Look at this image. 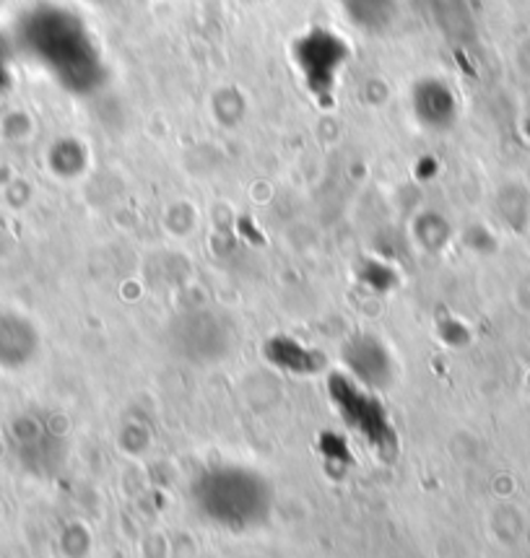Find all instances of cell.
<instances>
[{"label":"cell","mask_w":530,"mask_h":558,"mask_svg":"<svg viewBox=\"0 0 530 558\" xmlns=\"http://www.w3.org/2000/svg\"><path fill=\"white\" fill-rule=\"evenodd\" d=\"M79 24L60 11H34L22 26L24 50L68 88H79L76 71L88 58V43Z\"/></svg>","instance_id":"2"},{"label":"cell","mask_w":530,"mask_h":558,"mask_svg":"<svg viewBox=\"0 0 530 558\" xmlns=\"http://www.w3.org/2000/svg\"><path fill=\"white\" fill-rule=\"evenodd\" d=\"M328 398L336 405L344 424L359 439H364L380 454L396 452V428H393L390 413L385 411L375 390L359 385L349 374H333L328 383Z\"/></svg>","instance_id":"3"},{"label":"cell","mask_w":530,"mask_h":558,"mask_svg":"<svg viewBox=\"0 0 530 558\" xmlns=\"http://www.w3.org/2000/svg\"><path fill=\"white\" fill-rule=\"evenodd\" d=\"M39 338L37 325L19 312H0V369H26L37 359Z\"/></svg>","instance_id":"5"},{"label":"cell","mask_w":530,"mask_h":558,"mask_svg":"<svg viewBox=\"0 0 530 558\" xmlns=\"http://www.w3.org/2000/svg\"><path fill=\"white\" fill-rule=\"evenodd\" d=\"M190 501L208 525L229 533H253L274 514L276 494L257 468L216 462L190 483Z\"/></svg>","instance_id":"1"},{"label":"cell","mask_w":530,"mask_h":558,"mask_svg":"<svg viewBox=\"0 0 530 558\" xmlns=\"http://www.w3.org/2000/svg\"><path fill=\"white\" fill-rule=\"evenodd\" d=\"M346 374L370 390H385L393 379V356L372 336H357L344 345Z\"/></svg>","instance_id":"4"}]
</instances>
